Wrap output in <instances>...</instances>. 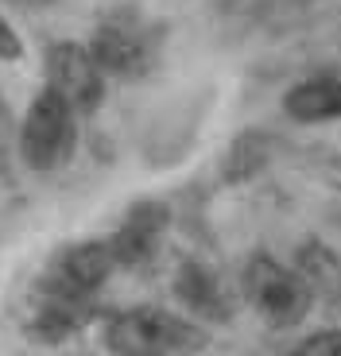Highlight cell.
I'll list each match as a JSON object with an SVG mask.
<instances>
[{
	"label": "cell",
	"mask_w": 341,
	"mask_h": 356,
	"mask_svg": "<svg viewBox=\"0 0 341 356\" xmlns=\"http://www.w3.org/2000/svg\"><path fill=\"white\" fill-rule=\"evenodd\" d=\"M90 54L97 70L113 74V78H136L152 63V47H148L144 31H136L125 19H105L90 43Z\"/></svg>",
	"instance_id": "obj_6"
},
{
	"label": "cell",
	"mask_w": 341,
	"mask_h": 356,
	"mask_svg": "<svg viewBox=\"0 0 341 356\" xmlns=\"http://www.w3.org/2000/svg\"><path fill=\"white\" fill-rule=\"evenodd\" d=\"M163 229H167V209H163L159 202H140V205H132V213L125 217L117 236L109 241V252H113L117 264L140 267L155 256Z\"/></svg>",
	"instance_id": "obj_7"
},
{
	"label": "cell",
	"mask_w": 341,
	"mask_h": 356,
	"mask_svg": "<svg viewBox=\"0 0 341 356\" xmlns=\"http://www.w3.org/2000/svg\"><path fill=\"white\" fill-rule=\"evenodd\" d=\"M70 147H74V108L54 89H43L24 116L19 155H24L27 167L54 170L58 163H66Z\"/></svg>",
	"instance_id": "obj_3"
},
{
	"label": "cell",
	"mask_w": 341,
	"mask_h": 356,
	"mask_svg": "<svg viewBox=\"0 0 341 356\" xmlns=\"http://www.w3.org/2000/svg\"><path fill=\"white\" fill-rule=\"evenodd\" d=\"M244 294L256 306L264 321H271L276 330L299 325L315 302V294L306 286V279L299 275L295 267H283L271 256H252L244 267Z\"/></svg>",
	"instance_id": "obj_2"
},
{
	"label": "cell",
	"mask_w": 341,
	"mask_h": 356,
	"mask_svg": "<svg viewBox=\"0 0 341 356\" xmlns=\"http://www.w3.org/2000/svg\"><path fill=\"white\" fill-rule=\"evenodd\" d=\"M47 81L66 105L74 108V116L93 113L105 97V74L97 70L90 47L78 43H54L51 54H47Z\"/></svg>",
	"instance_id": "obj_4"
},
{
	"label": "cell",
	"mask_w": 341,
	"mask_h": 356,
	"mask_svg": "<svg viewBox=\"0 0 341 356\" xmlns=\"http://www.w3.org/2000/svg\"><path fill=\"white\" fill-rule=\"evenodd\" d=\"M299 275L306 279L310 294H330V298H341V256L322 244H306L299 252Z\"/></svg>",
	"instance_id": "obj_10"
},
{
	"label": "cell",
	"mask_w": 341,
	"mask_h": 356,
	"mask_svg": "<svg viewBox=\"0 0 341 356\" xmlns=\"http://www.w3.org/2000/svg\"><path fill=\"white\" fill-rule=\"evenodd\" d=\"M93 314V298H78V294H63L51 286H39L35 314H31V333L39 341H63L74 330H81Z\"/></svg>",
	"instance_id": "obj_8"
},
{
	"label": "cell",
	"mask_w": 341,
	"mask_h": 356,
	"mask_svg": "<svg viewBox=\"0 0 341 356\" xmlns=\"http://www.w3.org/2000/svg\"><path fill=\"white\" fill-rule=\"evenodd\" d=\"M291 120L299 124H322L341 116V78H306L283 97Z\"/></svg>",
	"instance_id": "obj_9"
},
{
	"label": "cell",
	"mask_w": 341,
	"mask_h": 356,
	"mask_svg": "<svg viewBox=\"0 0 341 356\" xmlns=\"http://www.w3.org/2000/svg\"><path fill=\"white\" fill-rule=\"evenodd\" d=\"M105 345L113 356H190L206 345V333L159 306H140L109 318Z\"/></svg>",
	"instance_id": "obj_1"
},
{
	"label": "cell",
	"mask_w": 341,
	"mask_h": 356,
	"mask_svg": "<svg viewBox=\"0 0 341 356\" xmlns=\"http://www.w3.org/2000/svg\"><path fill=\"white\" fill-rule=\"evenodd\" d=\"M291 356H341V330H322L315 337H306Z\"/></svg>",
	"instance_id": "obj_12"
},
{
	"label": "cell",
	"mask_w": 341,
	"mask_h": 356,
	"mask_svg": "<svg viewBox=\"0 0 341 356\" xmlns=\"http://www.w3.org/2000/svg\"><path fill=\"white\" fill-rule=\"evenodd\" d=\"M19 54H24V43H19L16 27L0 16V63H12V58H19Z\"/></svg>",
	"instance_id": "obj_13"
},
{
	"label": "cell",
	"mask_w": 341,
	"mask_h": 356,
	"mask_svg": "<svg viewBox=\"0 0 341 356\" xmlns=\"http://www.w3.org/2000/svg\"><path fill=\"white\" fill-rule=\"evenodd\" d=\"M179 294L187 298L194 310L209 314V318H225V306H221V294H217V283L206 267L187 264L182 267V279H179Z\"/></svg>",
	"instance_id": "obj_11"
},
{
	"label": "cell",
	"mask_w": 341,
	"mask_h": 356,
	"mask_svg": "<svg viewBox=\"0 0 341 356\" xmlns=\"http://www.w3.org/2000/svg\"><path fill=\"white\" fill-rule=\"evenodd\" d=\"M113 267H117V259H113L109 244H101V241L70 244V248H63L51 259L43 286L63 291V294H78V298H93L101 291V283L113 275Z\"/></svg>",
	"instance_id": "obj_5"
}]
</instances>
